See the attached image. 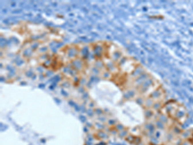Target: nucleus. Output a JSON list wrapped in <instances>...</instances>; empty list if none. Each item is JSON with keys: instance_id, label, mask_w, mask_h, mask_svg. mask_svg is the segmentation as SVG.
<instances>
[{"instance_id": "1", "label": "nucleus", "mask_w": 193, "mask_h": 145, "mask_svg": "<svg viewBox=\"0 0 193 145\" xmlns=\"http://www.w3.org/2000/svg\"><path fill=\"white\" fill-rule=\"evenodd\" d=\"M160 111L162 114L180 125L186 123L188 117V112L184 105L174 100L162 105Z\"/></svg>"}]
</instances>
